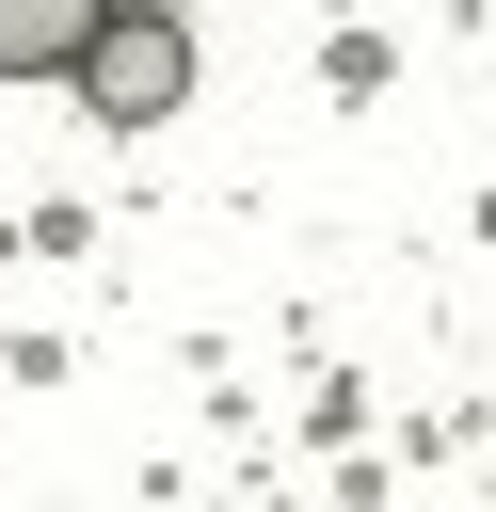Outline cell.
Returning a JSON list of instances; mask_svg holds the SVG:
<instances>
[{"label": "cell", "instance_id": "2", "mask_svg": "<svg viewBox=\"0 0 496 512\" xmlns=\"http://www.w3.org/2000/svg\"><path fill=\"white\" fill-rule=\"evenodd\" d=\"M96 32H112V0H0V80H80Z\"/></svg>", "mask_w": 496, "mask_h": 512}, {"label": "cell", "instance_id": "1", "mask_svg": "<svg viewBox=\"0 0 496 512\" xmlns=\"http://www.w3.org/2000/svg\"><path fill=\"white\" fill-rule=\"evenodd\" d=\"M80 112H112V128L192 112V32H176V16H112V32L80 48Z\"/></svg>", "mask_w": 496, "mask_h": 512}]
</instances>
